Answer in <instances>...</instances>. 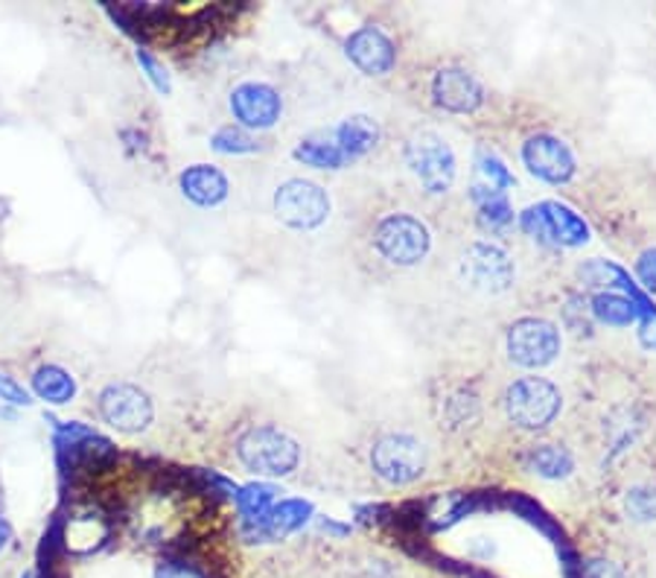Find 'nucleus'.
Segmentation results:
<instances>
[{
	"label": "nucleus",
	"mask_w": 656,
	"mask_h": 578,
	"mask_svg": "<svg viewBox=\"0 0 656 578\" xmlns=\"http://www.w3.org/2000/svg\"><path fill=\"white\" fill-rule=\"evenodd\" d=\"M10 543H12V526L7 523V517L0 515V552L7 550Z\"/></svg>",
	"instance_id": "obj_32"
},
{
	"label": "nucleus",
	"mask_w": 656,
	"mask_h": 578,
	"mask_svg": "<svg viewBox=\"0 0 656 578\" xmlns=\"http://www.w3.org/2000/svg\"><path fill=\"white\" fill-rule=\"evenodd\" d=\"M593 316L601 325H610V328H628L636 319V307L624 295L601 293L593 298Z\"/></svg>",
	"instance_id": "obj_23"
},
{
	"label": "nucleus",
	"mask_w": 656,
	"mask_h": 578,
	"mask_svg": "<svg viewBox=\"0 0 656 578\" xmlns=\"http://www.w3.org/2000/svg\"><path fill=\"white\" fill-rule=\"evenodd\" d=\"M429 464V450L417 436L408 433H389V436L377 438L371 447V468L382 482L389 485H412L426 473Z\"/></svg>",
	"instance_id": "obj_4"
},
{
	"label": "nucleus",
	"mask_w": 656,
	"mask_h": 578,
	"mask_svg": "<svg viewBox=\"0 0 656 578\" xmlns=\"http://www.w3.org/2000/svg\"><path fill=\"white\" fill-rule=\"evenodd\" d=\"M581 576L584 578H624V569H621L616 561L589 558L584 567H581Z\"/></svg>",
	"instance_id": "obj_29"
},
{
	"label": "nucleus",
	"mask_w": 656,
	"mask_h": 578,
	"mask_svg": "<svg viewBox=\"0 0 656 578\" xmlns=\"http://www.w3.org/2000/svg\"><path fill=\"white\" fill-rule=\"evenodd\" d=\"M373 249L380 251V258L389 260L391 267H417L432 249V237L417 216L389 214L373 228Z\"/></svg>",
	"instance_id": "obj_5"
},
{
	"label": "nucleus",
	"mask_w": 656,
	"mask_h": 578,
	"mask_svg": "<svg viewBox=\"0 0 656 578\" xmlns=\"http://www.w3.org/2000/svg\"><path fill=\"white\" fill-rule=\"evenodd\" d=\"M560 406H563L560 389L546 377H520L508 386L505 392L508 418L528 433H537V429L554 424Z\"/></svg>",
	"instance_id": "obj_2"
},
{
	"label": "nucleus",
	"mask_w": 656,
	"mask_h": 578,
	"mask_svg": "<svg viewBox=\"0 0 656 578\" xmlns=\"http://www.w3.org/2000/svg\"><path fill=\"white\" fill-rule=\"evenodd\" d=\"M295 158L315 169H342L350 164L345 158V152L338 150V143L330 134H312V138L298 143L295 146Z\"/></svg>",
	"instance_id": "obj_20"
},
{
	"label": "nucleus",
	"mask_w": 656,
	"mask_h": 578,
	"mask_svg": "<svg viewBox=\"0 0 656 578\" xmlns=\"http://www.w3.org/2000/svg\"><path fill=\"white\" fill-rule=\"evenodd\" d=\"M462 281L481 295H502L514 284V260L497 243H470L458 260Z\"/></svg>",
	"instance_id": "obj_6"
},
{
	"label": "nucleus",
	"mask_w": 656,
	"mask_h": 578,
	"mask_svg": "<svg viewBox=\"0 0 656 578\" xmlns=\"http://www.w3.org/2000/svg\"><path fill=\"white\" fill-rule=\"evenodd\" d=\"M525 468L542 480H566L575 471V456L560 445H537L525 453Z\"/></svg>",
	"instance_id": "obj_19"
},
{
	"label": "nucleus",
	"mask_w": 656,
	"mask_h": 578,
	"mask_svg": "<svg viewBox=\"0 0 656 578\" xmlns=\"http://www.w3.org/2000/svg\"><path fill=\"white\" fill-rule=\"evenodd\" d=\"M523 228L532 237L560 243V246H581L589 240V228L572 208L560 202H540L523 214Z\"/></svg>",
	"instance_id": "obj_10"
},
{
	"label": "nucleus",
	"mask_w": 656,
	"mask_h": 578,
	"mask_svg": "<svg viewBox=\"0 0 656 578\" xmlns=\"http://www.w3.org/2000/svg\"><path fill=\"white\" fill-rule=\"evenodd\" d=\"M108 541V526L99 517H62V550L88 555Z\"/></svg>",
	"instance_id": "obj_18"
},
{
	"label": "nucleus",
	"mask_w": 656,
	"mask_h": 578,
	"mask_svg": "<svg viewBox=\"0 0 656 578\" xmlns=\"http://www.w3.org/2000/svg\"><path fill=\"white\" fill-rule=\"evenodd\" d=\"M277 220L295 232H312L330 216V199L324 187L307 178H289L275 193Z\"/></svg>",
	"instance_id": "obj_7"
},
{
	"label": "nucleus",
	"mask_w": 656,
	"mask_h": 578,
	"mask_svg": "<svg viewBox=\"0 0 656 578\" xmlns=\"http://www.w3.org/2000/svg\"><path fill=\"white\" fill-rule=\"evenodd\" d=\"M330 138L338 143V150L345 152L347 161H356L362 158V155H368V152L377 146V141H380V126L373 123L371 117L354 115L347 117L345 123L338 126Z\"/></svg>",
	"instance_id": "obj_17"
},
{
	"label": "nucleus",
	"mask_w": 656,
	"mask_h": 578,
	"mask_svg": "<svg viewBox=\"0 0 656 578\" xmlns=\"http://www.w3.org/2000/svg\"><path fill=\"white\" fill-rule=\"evenodd\" d=\"M511 185H514V176L508 173L505 164H502L497 155H490V152H481L479 167H476V187H473V190L505 193Z\"/></svg>",
	"instance_id": "obj_24"
},
{
	"label": "nucleus",
	"mask_w": 656,
	"mask_h": 578,
	"mask_svg": "<svg viewBox=\"0 0 656 578\" xmlns=\"http://www.w3.org/2000/svg\"><path fill=\"white\" fill-rule=\"evenodd\" d=\"M624 506H628V515L633 517V520H639V523H651V520H656V488L628 491Z\"/></svg>",
	"instance_id": "obj_27"
},
{
	"label": "nucleus",
	"mask_w": 656,
	"mask_h": 578,
	"mask_svg": "<svg viewBox=\"0 0 656 578\" xmlns=\"http://www.w3.org/2000/svg\"><path fill=\"white\" fill-rule=\"evenodd\" d=\"M476 211H479V225L490 234H502L514 225V208L505 193H488V190H473Z\"/></svg>",
	"instance_id": "obj_22"
},
{
	"label": "nucleus",
	"mask_w": 656,
	"mask_h": 578,
	"mask_svg": "<svg viewBox=\"0 0 656 578\" xmlns=\"http://www.w3.org/2000/svg\"><path fill=\"white\" fill-rule=\"evenodd\" d=\"M432 99L444 111L453 115H473L476 108H481L485 103V85L479 82L476 73H470L467 68L450 64L432 76Z\"/></svg>",
	"instance_id": "obj_12"
},
{
	"label": "nucleus",
	"mask_w": 656,
	"mask_h": 578,
	"mask_svg": "<svg viewBox=\"0 0 656 578\" xmlns=\"http://www.w3.org/2000/svg\"><path fill=\"white\" fill-rule=\"evenodd\" d=\"M277 497L275 485H266V482H258V485H246V488L237 494V506H240L242 517L246 520H258L272 508Z\"/></svg>",
	"instance_id": "obj_25"
},
{
	"label": "nucleus",
	"mask_w": 656,
	"mask_h": 578,
	"mask_svg": "<svg viewBox=\"0 0 656 578\" xmlns=\"http://www.w3.org/2000/svg\"><path fill=\"white\" fill-rule=\"evenodd\" d=\"M237 456L258 476H289L301 462V447L277 427H251L237 438Z\"/></svg>",
	"instance_id": "obj_1"
},
{
	"label": "nucleus",
	"mask_w": 656,
	"mask_h": 578,
	"mask_svg": "<svg viewBox=\"0 0 656 578\" xmlns=\"http://www.w3.org/2000/svg\"><path fill=\"white\" fill-rule=\"evenodd\" d=\"M560 330L554 321L525 316L508 330V356L523 368H546L560 356Z\"/></svg>",
	"instance_id": "obj_8"
},
{
	"label": "nucleus",
	"mask_w": 656,
	"mask_h": 578,
	"mask_svg": "<svg viewBox=\"0 0 656 578\" xmlns=\"http://www.w3.org/2000/svg\"><path fill=\"white\" fill-rule=\"evenodd\" d=\"M99 415L108 427H115L117 433L134 436L150 427L155 418V406H152L150 394L132 386V382H111L99 392Z\"/></svg>",
	"instance_id": "obj_9"
},
{
	"label": "nucleus",
	"mask_w": 656,
	"mask_h": 578,
	"mask_svg": "<svg viewBox=\"0 0 656 578\" xmlns=\"http://www.w3.org/2000/svg\"><path fill=\"white\" fill-rule=\"evenodd\" d=\"M307 515H310L307 503H301V499H284L281 506H272L258 520H249V538H254V541H277V538H284L293 529H298L307 520Z\"/></svg>",
	"instance_id": "obj_16"
},
{
	"label": "nucleus",
	"mask_w": 656,
	"mask_h": 578,
	"mask_svg": "<svg viewBox=\"0 0 656 578\" xmlns=\"http://www.w3.org/2000/svg\"><path fill=\"white\" fill-rule=\"evenodd\" d=\"M33 392L47 403H71L73 394H76V380L71 374L59 368V365H41L36 374H33Z\"/></svg>",
	"instance_id": "obj_21"
},
{
	"label": "nucleus",
	"mask_w": 656,
	"mask_h": 578,
	"mask_svg": "<svg viewBox=\"0 0 656 578\" xmlns=\"http://www.w3.org/2000/svg\"><path fill=\"white\" fill-rule=\"evenodd\" d=\"M345 54L365 76H385L397 62V47L380 27H359L350 33Z\"/></svg>",
	"instance_id": "obj_14"
},
{
	"label": "nucleus",
	"mask_w": 656,
	"mask_h": 578,
	"mask_svg": "<svg viewBox=\"0 0 656 578\" xmlns=\"http://www.w3.org/2000/svg\"><path fill=\"white\" fill-rule=\"evenodd\" d=\"M231 111L242 129H272L281 120L284 103L266 82H242L231 94Z\"/></svg>",
	"instance_id": "obj_13"
},
{
	"label": "nucleus",
	"mask_w": 656,
	"mask_h": 578,
	"mask_svg": "<svg viewBox=\"0 0 656 578\" xmlns=\"http://www.w3.org/2000/svg\"><path fill=\"white\" fill-rule=\"evenodd\" d=\"M138 62H141V68L146 71V76H150V82L155 85V91H160V94H169V76L167 71H164V64L155 59V56L150 54V50H138Z\"/></svg>",
	"instance_id": "obj_28"
},
{
	"label": "nucleus",
	"mask_w": 656,
	"mask_h": 578,
	"mask_svg": "<svg viewBox=\"0 0 656 578\" xmlns=\"http://www.w3.org/2000/svg\"><path fill=\"white\" fill-rule=\"evenodd\" d=\"M406 167L426 193L444 197L455 181V152L438 132H415L406 143Z\"/></svg>",
	"instance_id": "obj_3"
},
{
	"label": "nucleus",
	"mask_w": 656,
	"mask_h": 578,
	"mask_svg": "<svg viewBox=\"0 0 656 578\" xmlns=\"http://www.w3.org/2000/svg\"><path fill=\"white\" fill-rule=\"evenodd\" d=\"M178 185H181V193L199 208H216L228 197V178L223 169L211 167V164L187 167L178 178Z\"/></svg>",
	"instance_id": "obj_15"
},
{
	"label": "nucleus",
	"mask_w": 656,
	"mask_h": 578,
	"mask_svg": "<svg viewBox=\"0 0 656 578\" xmlns=\"http://www.w3.org/2000/svg\"><path fill=\"white\" fill-rule=\"evenodd\" d=\"M0 401H10L15 403V406H27L29 394L24 392V386H19L12 377L0 374Z\"/></svg>",
	"instance_id": "obj_31"
},
{
	"label": "nucleus",
	"mask_w": 656,
	"mask_h": 578,
	"mask_svg": "<svg viewBox=\"0 0 656 578\" xmlns=\"http://www.w3.org/2000/svg\"><path fill=\"white\" fill-rule=\"evenodd\" d=\"M523 161L532 176L546 185H566L575 176V155L554 134H534L523 143Z\"/></svg>",
	"instance_id": "obj_11"
},
{
	"label": "nucleus",
	"mask_w": 656,
	"mask_h": 578,
	"mask_svg": "<svg viewBox=\"0 0 656 578\" xmlns=\"http://www.w3.org/2000/svg\"><path fill=\"white\" fill-rule=\"evenodd\" d=\"M636 275H639V281H642V284L651 290V293H656V249H647L639 255Z\"/></svg>",
	"instance_id": "obj_30"
},
{
	"label": "nucleus",
	"mask_w": 656,
	"mask_h": 578,
	"mask_svg": "<svg viewBox=\"0 0 656 578\" xmlns=\"http://www.w3.org/2000/svg\"><path fill=\"white\" fill-rule=\"evenodd\" d=\"M211 146L216 152H225V155H242V152L258 150V141L246 129H240V126H225V129L213 134Z\"/></svg>",
	"instance_id": "obj_26"
}]
</instances>
